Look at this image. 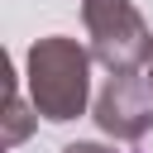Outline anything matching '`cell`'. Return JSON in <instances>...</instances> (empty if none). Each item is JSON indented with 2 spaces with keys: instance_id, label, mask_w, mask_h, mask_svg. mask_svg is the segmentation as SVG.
I'll list each match as a JSON object with an SVG mask.
<instances>
[{
  "instance_id": "4",
  "label": "cell",
  "mask_w": 153,
  "mask_h": 153,
  "mask_svg": "<svg viewBox=\"0 0 153 153\" xmlns=\"http://www.w3.org/2000/svg\"><path fill=\"white\" fill-rule=\"evenodd\" d=\"M33 120H38V105L29 100H19V91L10 86V110H5V148H14V143H24L29 139V129H33Z\"/></svg>"
},
{
  "instance_id": "5",
  "label": "cell",
  "mask_w": 153,
  "mask_h": 153,
  "mask_svg": "<svg viewBox=\"0 0 153 153\" xmlns=\"http://www.w3.org/2000/svg\"><path fill=\"white\" fill-rule=\"evenodd\" d=\"M62 153H115V148H105V143H67Z\"/></svg>"
},
{
  "instance_id": "3",
  "label": "cell",
  "mask_w": 153,
  "mask_h": 153,
  "mask_svg": "<svg viewBox=\"0 0 153 153\" xmlns=\"http://www.w3.org/2000/svg\"><path fill=\"white\" fill-rule=\"evenodd\" d=\"M96 124L120 139V143H139L148 129H153V86L148 76H134V72H110V81L100 86L96 96Z\"/></svg>"
},
{
  "instance_id": "6",
  "label": "cell",
  "mask_w": 153,
  "mask_h": 153,
  "mask_svg": "<svg viewBox=\"0 0 153 153\" xmlns=\"http://www.w3.org/2000/svg\"><path fill=\"white\" fill-rule=\"evenodd\" d=\"M143 76H148V86H153V48H148V57H143Z\"/></svg>"
},
{
  "instance_id": "1",
  "label": "cell",
  "mask_w": 153,
  "mask_h": 153,
  "mask_svg": "<svg viewBox=\"0 0 153 153\" xmlns=\"http://www.w3.org/2000/svg\"><path fill=\"white\" fill-rule=\"evenodd\" d=\"M91 57L76 38L67 33H48L29 48L24 57V76H29V100L38 105L43 120L67 124L76 115H86L91 100Z\"/></svg>"
},
{
  "instance_id": "2",
  "label": "cell",
  "mask_w": 153,
  "mask_h": 153,
  "mask_svg": "<svg viewBox=\"0 0 153 153\" xmlns=\"http://www.w3.org/2000/svg\"><path fill=\"white\" fill-rule=\"evenodd\" d=\"M81 24H86L91 53L105 72L143 67V57L153 48V29L134 10V0H81Z\"/></svg>"
}]
</instances>
